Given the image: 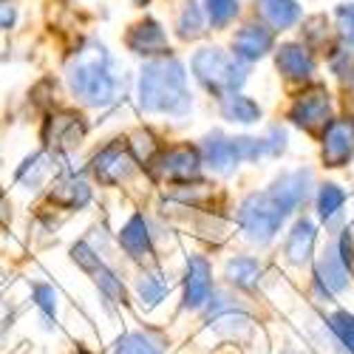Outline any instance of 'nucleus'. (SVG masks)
I'll return each instance as SVG.
<instances>
[{
    "label": "nucleus",
    "instance_id": "obj_1",
    "mask_svg": "<svg viewBox=\"0 0 354 354\" xmlns=\"http://www.w3.org/2000/svg\"><path fill=\"white\" fill-rule=\"evenodd\" d=\"M139 102L145 111L185 116L190 111L185 66L179 60H173V57L147 63L139 77Z\"/></svg>",
    "mask_w": 354,
    "mask_h": 354
},
{
    "label": "nucleus",
    "instance_id": "obj_2",
    "mask_svg": "<svg viewBox=\"0 0 354 354\" xmlns=\"http://www.w3.org/2000/svg\"><path fill=\"white\" fill-rule=\"evenodd\" d=\"M68 85L85 105H108L120 91V77L113 68V57L105 46H88L77 51L68 66Z\"/></svg>",
    "mask_w": 354,
    "mask_h": 354
},
{
    "label": "nucleus",
    "instance_id": "obj_3",
    "mask_svg": "<svg viewBox=\"0 0 354 354\" xmlns=\"http://www.w3.org/2000/svg\"><path fill=\"white\" fill-rule=\"evenodd\" d=\"M286 147V133L281 128H272L267 139H227L221 133H213L204 139L201 153L213 170L218 173H230L232 167H239V162H255L258 156H278Z\"/></svg>",
    "mask_w": 354,
    "mask_h": 354
},
{
    "label": "nucleus",
    "instance_id": "obj_4",
    "mask_svg": "<svg viewBox=\"0 0 354 354\" xmlns=\"http://www.w3.org/2000/svg\"><path fill=\"white\" fill-rule=\"evenodd\" d=\"M193 74L216 94H235L244 85L250 68L235 54H227L221 48H201L193 57Z\"/></svg>",
    "mask_w": 354,
    "mask_h": 354
},
{
    "label": "nucleus",
    "instance_id": "obj_5",
    "mask_svg": "<svg viewBox=\"0 0 354 354\" xmlns=\"http://www.w3.org/2000/svg\"><path fill=\"white\" fill-rule=\"evenodd\" d=\"M283 218H286V213L281 210V204L267 190L247 196L239 210V224L252 244H270L275 239V232L281 230Z\"/></svg>",
    "mask_w": 354,
    "mask_h": 354
},
{
    "label": "nucleus",
    "instance_id": "obj_6",
    "mask_svg": "<svg viewBox=\"0 0 354 354\" xmlns=\"http://www.w3.org/2000/svg\"><path fill=\"white\" fill-rule=\"evenodd\" d=\"M198 170H201V153L190 145L167 147L151 165V173L162 182H187V179H196Z\"/></svg>",
    "mask_w": 354,
    "mask_h": 354
},
{
    "label": "nucleus",
    "instance_id": "obj_7",
    "mask_svg": "<svg viewBox=\"0 0 354 354\" xmlns=\"http://www.w3.org/2000/svg\"><path fill=\"white\" fill-rule=\"evenodd\" d=\"M329 111H332V100L329 91L323 85H312L309 91H304L298 100H295L289 120L304 128V131H317L329 125Z\"/></svg>",
    "mask_w": 354,
    "mask_h": 354
},
{
    "label": "nucleus",
    "instance_id": "obj_8",
    "mask_svg": "<svg viewBox=\"0 0 354 354\" xmlns=\"http://www.w3.org/2000/svg\"><path fill=\"white\" fill-rule=\"evenodd\" d=\"M354 153V120H332L323 131V162L329 167H343Z\"/></svg>",
    "mask_w": 354,
    "mask_h": 354
},
{
    "label": "nucleus",
    "instance_id": "obj_9",
    "mask_svg": "<svg viewBox=\"0 0 354 354\" xmlns=\"http://www.w3.org/2000/svg\"><path fill=\"white\" fill-rule=\"evenodd\" d=\"M346 255H343V250H340V241H335V244H329L326 247V252L320 255V261H317V289H320V295H326V298H332V295H337V292H343L346 286H348V267H346Z\"/></svg>",
    "mask_w": 354,
    "mask_h": 354
},
{
    "label": "nucleus",
    "instance_id": "obj_10",
    "mask_svg": "<svg viewBox=\"0 0 354 354\" xmlns=\"http://www.w3.org/2000/svg\"><path fill=\"white\" fill-rule=\"evenodd\" d=\"M278 204H281V210L289 216L295 207H301V204L309 198L312 193V173L309 170H289L283 173L281 179H275L267 190Z\"/></svg>",
    "mask_w": 354,
    "mask_h": 354
},
{
    "label": "nucleus",
    "instance_id": "obj_11",
    "mask_svg": "<svg viewBox=\"0 0 354 354\" xmlns=\"http://www.w3.org/2000/svg\"><path fill=\"white\" fill-rule=\"evenodd\" d=\"M131 167H133V159L128 153V145H122V142H111L94 156V176L102 185L122 182L131 173Z\"/></svg>",
    "mask_w": 354,
    "mask_h": 354
},
{
    "label": "nucleus",
    "instance_id": "obj_12",
    "mask_svg": "<svg viewBox=\"0 0 354 354\" xmlns=\"http://www.w3.org/2000/svg\"><path fill=\"white\" fill-rule=\"evenodd\" d=\"M210 283H213L210 263L201 255H193L187 261V275H185V309H198L204 301H207Z\"/></svg>",
    "mask_w": 354,
    "mask_h": 354
},
{
    "label": "nucleus",
    "instance_id": "obj_13",
    "mask_svg": "<svg viewBox=\"0 0 354 354\" xmlns=\"http://www.w3.org/2000/svg\"><path fill=\"white\" fill-rule=\"evenodd\" d=\"M235 57H239L241 63H252V60H261L263 54H267L272 48V32L270 28H263V26H244L239 35H235Z\"/></svg>",
    "mask_w": 354,
    "mask_h": 354
},
{
    "label": "nucleus",
    "instance_id": "obj_14",
    "mask_svg": "<svg viewBox=\"0 0 354 354\" xmlns=\"http://www.w3.org/2000/svg\"><path fill=\"white\" fill-rule=\"evenodd\" d=\"M74 261L80 263L82 270H88V272L94 275L97 286L108 295L111 301H120V298H122V283L116 281V275H113V272L105 267V263L100 261V255H94L85 244H77V247H74Z\"/></svg>",
    "mask_w": 354,
    "mask_h": 354
},
{
    "label": "nucleus",
    "instance_id": "obj_15",
    "mask_svg": "<svg viewBox=\"0 0 354 354\" xmlns=\"http://www.w3.org/2000/svg\"><path fill=\"white\" fill-rule=\"evenodd\" d=\"M128 48L136 54H162L167 48V35L156 20H142L128 32Z\"/></svg>",
    "mask_w": 354,
    "mask_h": 354
},
{
    "label": "nucleus",
    "instance_id": "obj_16",
    "mask_svg": "<svg viewBox=\"0 0 354 354\" xmlns=\"http://www.w3.org/2000/svg\"><path fill=\"white\" fill-rule=\"evenodd\" d=\"M278 68H281V74L286 80H309L312 71H315V60H312V54L304 46L286 43L278 51Z\"/></svg>",
    "mask_w": 354,
    "mask_h": 354
},
{
    "label": "nucleus",
    "instance_id": "obj_17",
    "mask_svg": "<svg viewBox=\"0 0 354 354\" xmlns=\"http://www.w3.org/2000/svg\"><path fill=\"white\" fill-rule=\"evenodd\" d=\"M85 133V125L77 113H57L46 125V142L48 145H71Z\"/></svg>",
    "mask_w": 354,
    "mask_h": 354
},
{
    "label": "nucleus",
    "instance_id": "obj_18",
    "mask_svg": "<svg viewBox=\"0 0 354 354\" xmlns=\"http://www.w3.org/2000/svg\"><path fill=\"white\" fill-rule=\"evenodd\" d=\"M312 247H315V224L309 218H301L286 239V255L292 263H306L312 255Z\"/></svg>",
    "mask_w": 354,
    "mask_h": 354
},
{
    "label": "nucleus",
    "instance_id": "obj_19",
    "mask_svg": "<svg viewBox=\"0 0 354 354\" xmlns=\"http://www.w3.org/2000/svg\"><path fill=\"white\" fill-rule=\"evenodd\" d=\"M258 9L272 28H289L292 23H298L301 17V6L295 0H258Z\"/></svg>",
    "mask_w": 354,
    "mask_h": 354
},
{
    "label": "nucleus",
    "instance_id": "obj_20",
    "mask_svg": "<svg viewBox=\"0 0 354 354\" xmlns=\"http://www.w3.org/2000/svg\"><path fill=\"white\" fill-rule=\"evenodd\" d=\"M120 244L125 247V252H128L131 258L151 255V235H147V227H145V218H142V216H133V218L122 227Z\"/></svg>",
    "mask_w": 354,
    "mask_h": 354
},
{
    "label": "nucleus",
    "instance_id": "obj_21",
    "mask_svg": "<svg viewBox=\"0 0 354 354\" xmlns=\"http://www.w3.org/2000/svg\"><path fill=\"white\" fill-rule=\"evenodd\" d=\"M221 116H224V120H230V122L250 125V122L261 120V108H258V102H252L244 94H227L221 100Z\"/></svg>",
    "mask_w": 354,
    "mask_h": 354
},
{
    "label": "nucleus",
    "instance_id": "obj_22",
    "mask_svg": "<svg viewBox=\"0 0 354 354\" xmlns=\"http://www.w3.org/2000/svg\"><path fill=\"white\" fill-rule=\"evenodd\" d=\"M88 198H91V190H88V185L80 179H60L51 190V201L63 204V207H71V210L88 204Z\"/></svg>",
    "mask_w": 354,
    "mask_h": 354
},
{
    "label": "nucleus",
    "instance_id": "obj_23",
    "mask_svg": "<svg viewBox=\"0 0 354 354\" xmlns=\"http://www.w3.org/2000/svg\"><path fill=\"white\" fill-rule=\"evenodd\" d=\"M227 278L235 283V286H255L258 278H261V263L255 258H235L227 263Z\"/></svg>",
    "mask_w": 354,
    "mask_h": 354
},
{
    "label": "nucleus",
    "instance_id": "obj_24",
    "mask_svg": "<svg viewBox=\"0 0 354 354\" xmlns=\"http://www.w3.org/2000/svg\"><path fill=\"white\" fill-rule=\"evenodd\" d=\"M113 354H165V351H162V346L153 337L133 332V335H125L120 340V346H116Z\"/></svg>",
    "mask_w": 354,
    "mask_h": 354
},
{
    "label": "nucleus",
    "instance_id": "obj_25",
    "mask_svg": "<svg viewBox=\"0 0 354 354\" xmlns=\"http://www.w3.org/2000/svg\"><path fill=\"white\" fill-rule=\"evenodd\" d=\"M179 37H185V40H196L201 32H204V17H201V9L193 3H185V9H182V15H179Z\"/></svg>",
    "mask_w": 354,
    "mask_h": 354
},
{
    "label": "nucleus",
    "instance_id": "obj_26",
    "mask_svg": "<svg viewBox=\"0 0 354 354\" xmlns=\"http://www.w3.org/2000/svg\"><path fill=\"white\" fill-rule=\"evenodd\" d=\"M136 289H139V298H142V304H145V306H153V304H159V301L165 298L167 283L162 281V275H156V272H147V275H142V278L136 281Z\"/></svg>",
    "mask_w": 354,
    "mask_h": 354
},
{
    "label": "nucleus",
    "instance_id": "obj_27",
    "mask_svg": "<svg viewBox=\"0 0 354 354\" xmlns=\"http://www.w3.org/2000/svg\"><path fill=\"white\" fill-rule=\"evenodd\" d=\"M343 201H346V193L337 187V185H323L320 187V196H317V210L323 218H335L337 210L343 207Z\"/></svg>",
    "mask_w": 354,
    "mask_h": 354
},
{
    "label": "nucleus",
    "instance_id": "obj_28",
    "mask_svg": "<svg viewBox=\"0 0 354 354\" xmlns=\"http://www.w3.org/2000/svg\"><path fill=\"white\" fill-rule=\"evenodd\" d=\"M46 162H48V159H46L43 153L26 159V165L17 170V179H20L23 185H28V187H37V185L43 182V176L48 173V165H46Z\"/></svg>",
    "mask_w": 354,
    "mask_h": 354
},
{
    "label": "nucleus",
    "instance_id": "obj_29",
    "mask_svg": "<svg viewBox=\"0 0 354 354\" xmlns=\"http://www.w3.org/2000/svg\"><path fill=\"white\" fill-rule=\"evenodd\" d=\"M329 326H332V332L340 337V343L354 354V315H348V312H335V315L329 317Z\"/></svg>",
    "mask_w": 354,
    "mask_h": 354
},
{
    "label": "nucleus",
    "instance_id": "obj_30",
    "mask_svg": "<svg viewBox=\"0 0 354 354\" xmlns=\"http://www.w3.org/2000/svg\"><path fill=\"white\" fill-rule=\"evenodd\" d=\"M235 12H239V0H207V15L213 26H227Z\"/></svg>",
    "mask_w": 354,
    "mask_h": 354
},
{
    "label": "nucleus",
    "instance_id": "obj_31",
    "mask_svg": "<svg viewBox=\"0 0 354 354\" xmlns=\"http://www.w3.org/2000/svg\"><path fill=\"white\" fill-rule=\"evenodd\" d=\"M337 32L346 46H354V3L337 9Z\"/></svg>",
    "mask_w": 354,
    "mask_h": 354
},
{
    "label": "nucleus",
    "instance_id": "obj_32",
    "mask_svg": "<svg viewBox=\"0 0 354 354\" xmlns=\"http://www.w3.org/2000/svg\"><path fill=\"white\" fill-rule=\"evenodd\" d=\"M35 301H37V306L43 309L46 317H54V312H57V295H54L51 286H37V289H35Z\"/></svg>",
    "mask_w": 354,
    "mask_h": 354
},
{
    "label": "nucleus",
    "instance_id": "obj_33",
    "mask_svg": "<svg viewBox=\"0 0 354 354\" xmlns=\"http://www.w3.org/2000/svg\"><path fill=\"white\" fill-rule=\"evenodd\" d=\"M12 23H15V9L6 3V0H0V32H6Z\"/></svg>",
    "mask_w": 354,
    "mask_h": 354
},
{
    "label": "nucleus",
    "instance_id": "obj_34",
    "mask_svg": "<svg viewBox=\"0 0 354 354\" xmlns=\"http://www.w3.org/2000/svg\"><path fill=\"white\" fill-rule=\"evenodd\" d=\"M0 218L6 221V204H3V193H0Z\"/></svg>",
    "mask_w": 354,
    "mask_h": 354
},
{
    "label": "nucleus",
    "instance_id": "obj_35",
    "mask_svg": "<svg viewBox=\"0 0 354 354\" xmlns=\"http://www.w3.org/2000/svg\"><path fill=\"white\" fill-rule=\"evenodd\" d=\"M77 354H88V351H82V348H80V351H77Z\"/></svg>",
    "mask_w": 354,
    "mask_h": 354
}]
</instances>
